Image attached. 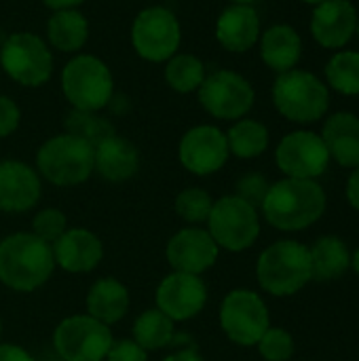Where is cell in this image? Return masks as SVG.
<instances>
[{
  "label": "cell",
  "instance_id": "43",
  "mask_svg": "<svg viewBox=\"0 0 359 361\" xmlns=\"http://www.w3.org/2000/svg\"><path fill=\"white\" fill-rule=\"evenodd\" d=\"M303 2H307V4H313V6H317V4H322V2H326V0H303Z\"/></svg>",
  "mask_w": 359,
  "mask_h": 361
},
{
  "label": "cell",
  "instance_id": "19",
  "mask_svg": "<svg viewBox=\"0 0 359 361\" xmlns=\"http://www.w3.org/2000/svg\"><path fill=\"white\" fill-rule=\"evenodd\" d=\"M102 256V241L85 228H70L53 243V258L68 273H89L99 264Z\"/></svg>",
  "mask_w": 359,
  "mask_h": 361
},
{
  "label": "cell",
  "instance_id": "28",
  "mask_svg": "<svg viewBox=\"0 0 359 361\" xmlns=\"http://www.w3.org/2000/svg\"><path fill=\"white\" fill-rule=\"evenodd\" d=\"M229 152L239 159H254L260 157L269 146V129L252 118H243L231 127L226 133Z\"/></svg>",
  "mask_w": 359,
  "mask_h": 361
},
{
  "label": "cell",
  "instance_id": "17",
  "mask_svg": "<svg viewBox=\"0 0 359 361\" xmlns=\"http://www.w3.org/2000/svg\"><path fill=\"white\" fill-rule=\"evenodd\" d=\"M218 245L203 228H184L167 243V262L176 273L201 275L218 260Z\"/></svg>",
  "mask_w": 359,
  "mask_h": 361
},
{
  "label": "cell",
  "instance_id": "2",
  "mask_svg": "<svg viewBox=\"0 0 359 361\" xmlns=\"http://www.w3.org/2000/svg\"><path fill=\"white\" fill-rule=\"evenodd\" d=\"M55 258L34 233H15L0 241V281L17 292H32L49 281Z\"/></svg>",
  "mask_w": 359,
  "mask_h": 361
},
{
  "label": "cell",
  "instance_id": "1",
  "mask_svg": "<svg viewBox=\"0 0 359 361\" xmlns=\"http://www.w3.org/2000/svg\"><path fill=\"white\" fill-rule=\"evenodd\" d=\"M262 212L279 231H305L324 216L326 192L315 180L286 178L269 188Z\"/></svg>",
  "mask_w": 359,
  "mask_h": 361
},
{
  "label": "cell",
  "instance_id": "6",
  "mask_svg": "<svg viewBox=\"0 0 359 361\" xmlns=\"http://www.w3.org/2000/svg\"><path fill=\"white\" fill-rule=\"evenodd\" d=\"M61 89L76 110L97 112L112 97V74L102 59L78 55L66 63L61 72Z\"/></svg>",
  "mask_w": 359,
  "mask_h": 361
},
{
  "label": "cell",
  "instance_id": "36",
  "mask_svg": "<svg viewBox=\"0 0 359 361\" xmlns=\"http://www.w3.org/2000/svg\"><path fill=\"white\" fill-rule=\"evenodd\" d=\"M108 361H148L146 351L135 341H118L112 343L108 351Z\"/></svg>",
  "mask_w": 359,
  "mask_h": 361
},
{
  "label": "cell",
  "instance_id": "14",
  "mask_svg": "<svg viewBox=\"0 0 359 361\" xmlns=\"http://www.w3.org/2000/svg\"><path fill=\"white\" fill-rule=\"evenodd\" d=\"M229 154L226 135L212 125L193 127L180 142V163L197 176L216 173L224 167Z\"/></svg>",
  "mask_w": 359,
  "mask_h": 361
},
{
  "label": "cell",
  "instance_id": "11",
  "mask_svg": "<svg viewBox=\"0 0 359 361\" xmlns=\"http://www.w3.org/2000/svg\"><path fill=\"white\" fill-rule=\"evenodd\" d=\"M180 23L165 6L144 8L131 25V42L140 57L148 61H167L180 47Z\"/></svg>",
  "mask_w": 359,
  "mask_h": 361
},
{
  "label": "cell",
  "instance_id": "25",
  "mask_svg": "<svg viewBox=\"0 0 359 361\" xmlns=\"http://www.w3.org/2000/svg\"><path fill=\"white\" fill-rule=\"evenodd\" d=\"M129 309V292L116 279H99L87 294V311L93 319L110 326L125 317Z\"/></svg>",
  "mask_w": 359,
  "mask_h": 361
},
{
  "label": "cell",
  "instance_id": "27",
  "mask_svg": "<svg viewBox=\"0 0 359 361\" xmlns=\"http://www.w3.org/2000/svg\"><path fill=\"white\" fill-rule=\"evenodd\" d=\"M133 341L144 351H157L174 341V322L159 309L144 311L133 324Z\"/></svg>",
  "mask_w": 359,
  "mask_h": 361
},
{
  "label": "cell",
  "instance_id": "3",
  "mask_svg": "<svg viewBox=\"0 0 359 361\" xmlns=\"http://www.w3.org/2000/svg\"><path fill=\"white\" fill-rule=\"evenodd\" d=\"M256 277L264 292L292 296L311 281V254L298 241H277L269 245L256 264Z\"/></svg>",
  "mask_w": 359,
  "mask_h": 361
},
{
  "label": "cell",
  "instance_id": "38",
  "mask_svg": "<svg viewBox=\"0 0 359 361\" xmlns=\"http://www.w3.org/2000/svg\"><path fill=\"white\" fill-rule=\"evenodd\" d=\"M0 361H34V357L17 345H0Z\"/></svg>",
  "mask_w": 359,
  "mask_h": 361
},
{
  "label": "cell",
  "instance_id": "20",
  "mask_svg": "<svg viewBox=\"0 0 359 361\" xmlns=\"http://www.w3.org/2000/svg\"><path fill=\"white\" fill-rule=\"evenodd\" d=\"M218 42L233 53H245L260 40V19L252 4H233L224 8L216 23Z\"/></svg>",
  "mask_w": 359,
  "mask_h": 361
},
{
  "label": "cell",
  "instance_id": "39",
  "mask_svg": "<svg viewBox=\"0 0 359 361\" xmlns=\"http://www.w3.org/2000/svg\"><path fill=\"white\" fill-rule=\"evenodd\" d=\"M347 201L353 209L359 212V167L353 169V173L347 180Z\"/></svg>",
  "mask_w": 359,
  "mask_h": 361
},
{
  "label": "cell",
  "instance_id": "31",
  "mask_svg": "<svg viewBox=\"0 0 359 361\" xmlns=\"http://www.w3.org/2000/svg\"><path fill=\"white\" fill-rule=\"evenodd\" d=\"M66 133L76 135L95 148L99 142L114 135V127L110 125V121H106L104 116H97L95 112L74 110L66 116Z\"/></svg>",
  "mask_w": 359,
  "mask_h": 361
},
{
  "label": "cell",
  "instance_id": "23",
  "mask_svg": "<svg viewBox=\"0 0 359 361\" xmlns=\"http://www.w3.org/2000/svg\"><path fill=\"white\" fill-rule=\"evenodd\" d=\"M260 57L271 70L279 74L294 70L303 57L300 34L288 23L271 25L260 38Z\"/></svg>",
  "mask_w": 359,
  "mask_h": 361
},
{
  "label": "cell",
  "instance_id": "21",
  "mask_svg": "<svg viewBox=\"0 0 359 361\" xmlns=\"http://www.w3.org/2000/svg\"><path fill=\"white\" fill-rule=\"evenodd\" d=\"M322 140L341 167H359V116L353 112H334L322 129Z\"/></svg>",
  "mask_w": 359,
  "mask_h": 361
},
{
  "label": "cell",
  "instance_id": "7",
  "mask_svg": "<svg viewBox=\"0 0 359 361\" xmlns=\"http://www.w3.org/2000/svg\"><path fill=\"white\" fill-rule=\"evenodd\" d=\"M209 235L218 247L229 252H243L252 247L260 235V220L256 207L239 199L237 195L222 197L209 212Z\"/></svg>",
  "mask_w": 359,
  "mask_h": 361
},
{
  "label": "cell",
  "instance_id": "10",
  "mask_svg": "<svg viewBox=\"0 0 359 361\" xmlns=\"http://www.w3.org/2000/svg\"><path fill=\"white\" fill-rule=\"evenodd\" d=\"M220 326L224 334L241 347H254L271 328L264 300L252 290H233L220 307Z\"/></svg>",
  "mask_w": 359,
  "mask_h": 361
},
{
  "label": "cell",
  "instance_id": "15",
  "mask_svg": "<svg viewBox=\"0 0 359 361\" xmlns=\"http://www.w3.org/2000/svg\"><path fill=\"white\" fill-rule=\"evenodd\" d=\"M207 300V288L199 275L171 273L157 290V309L171 322H186L201 313Z\"/></svg>",
  "mask_w": 359,
  "mask_h": 361
},
{
  "label": "cell",
  "instance_id": "22",
  "mask_svg": "<svg viewBox=\"0 0 359 361\" xmlns=\"http://www.w3.org/2000/svg\"><path fill=\"white\" fill-rule=\"evenodd\" d=\"M140 167L138 148L118 135H110L93 148V169L108 182H125Z\"/></svg>",
  "mask_w": 359,
  "mask_h": 361
},
{
  "label": "cell",
  "instance_id": "41",
  "mask_svg": "<svg viewBox=\"0 0 359 361\" xmlns=\"http://www.w3.org/2000/svg\"><path fill=\"white\" fill-rule=\"evenodd\" d=\"M49 8H55V11H63V8H74L78 6L80 2L85 0H42Z\"/></svg>",
  "mask_w": 359,
  "mask_h": 361
},
{
  "label": "cell",
  "instance_id": "4",
  "mask_svg": "<svg viewBox=\"0 0 359 361\" xmlns=\"http://www.w3.org/2000/svg\"><path fill=\"white\" fill-rule=\"evenodd\" d=\"M273 104L292 123H315L330 108V89L313 72L290 70L273 85Z\"/></svg>",
  "mask_w": 359,
  "mask_h": 361
},
{
  "label": "cell",
  "instance_id": "18",
  "mask_svg": "<svg viewBox=\"0 0 359 361\" xmlns=\"http://www.w3.org/2000/svg\"><path fill=\"white\" fill-rule=\"evenodd\" d=\"M40 199V180L32 167L19 161L0 163V212H28Z\"/></svg>",
  "mask_w": 359,
  "mask_h": 361
},
{
  "label": "cell",
  "instance_id": "29",
  "mask_svg": "<svg viewBox=\"0 0 359 361\" xmlns=\"http://www.w3.org/2000/svg\"><path fill=\"white\" fill-rule=\"evenodd\" d=\"M324 72L328 89L341 95H359V51H336Z\"/></svg>",
  "mask_w": 359,
  "mask_h": 361
},
{
  "label": "cell",
  "instance_id": "5",
  "mask_svg": "<svg viewBox=\"0 0 359 361\" xmlns=\"http://www.w3.org/2000/svg\"><path fill=\"white\" fill-rule=\"evenodd\" d=\"M36 165L49 182L57 186H76L93 171V146L76 135L63 133L40 146Z\"/></svg>",
  "mask_w": 359,
  "mask_h": 361
},
{
  "label": "cell",
  "instance_id": "13",
  "mask_svg": "<svg viewBox=\"0 0 359 361\" xmlns=\"http://www.w3.org/2000/svg\"><path fill=\"white\" fill-rule=\"evenodd\" d=\"M275 161L288 178L315 180L326 173L330 165V152L320 133L300 129L288 133L279 142L275 150Z\"/></svg>",
  "mask_w": 359,
  "mask_h": 361
},
{
  "label": "cell",
  "instance_id": "32",
  "mask_svg": "<svg viewBox=\"0 0 359 361\" xmlns=\"http://www.w3.org/2000/svg\"><path fill=\"white\" fill-rule=\"evenodd\" d=\"M212 197L203 188H186L176 199V212L182 220L199 224L209 218L212 212Z\"/></svg>",
  "mask_w": 359,
  "mask_h": 361
},
{
  "label": "cell",
  "instance_id": "46",
  "mask_svg": "<svg viewBox=\"0 0 359 361\" xmlns=\"http://www.w3.org/2000/svg\"><path fill=\"white\" fill-rule=\"evenodd\" d=\"M0 336H2V322H0Z\"/></svg>",
  "mask_w": 359,
  "mask_h": 361
},
{
  "label": "cell",
  "instance_id": "30",
  "mask_svg": "<svg viewBox=\"0 0 359 361\" xmlns=\"http://www.w3.org/2000/svg\"><path fill=\"white\" fill-rule=\"evenodd\" d=\"M165 80L178 93H188L205 80V66L195 55H174L165 66Z\"/></svg>",
  "mask_w": 359,
  "mask_h": 361
},
{
  "label": "cell",
  "instance_id": "37",
  "mask_svg": "<svg viewBox=\"0 0 359 361\" xmlns=\"http://www.w3.org/2000/svg\"><path fill=\"white\" fill-rule=\"evenodd\" d=\"M19 108L13 99L0 95V137L11 135L17 127H19Z\"/></svg>",
  "mask_w": 359,
  "mask_h": 361
},
{
  "label": "cell",
  "instance_id": "45",
  "mask_svg": "<svg viewBox=\"0 0 359 361\" xmlns=\"http://www.w3.org/2000/svg\"><path fill=\"white\" fill-rule=\"evenodd\" d=\"M355 34H358V38H359V19H358V30H355Z\"/></svg>",
  "mask_w": 359,
  "mask_h": 361
},
{
  "label": "cell",
  "instance_id": "12",
  "mask_svg": "<svg viewBox=\"0 0 359 361\" xmlns=\"http://www.w3.org/2000/svg\"><path fill=\"white\" fill-rule=\"evenodd\" d=\"M254 97L256 93L250 80L231 70H220L205 76L199 87L201 106L212 116L222 121H237L245 116L254 106Z\"/></svg>",
  "mask_w": 359,
  "mask_h": 361
},
{
  "label": "cell",
  "instance_id": "24",
  "mask_svg": "<svg viewBox=\"0 0 359 361\" xmlns=\"http://www.w3.org/2000/svg\"><path fill=\"white\" fill-rule=\"evenodd\" d=\"M311 254V279L328 283L341 279L351 267V254L341 237L326 235L309 247Z\"/></svg>",
  "mask_w": 359,
  "mask_h": 361
},
{
  "label": "cell",
  "instance_id": "16",
  "mask_svg": "<svg viewBox=\"0 0 359 361\" xmlns=\"http://www.w3.org/2000/svg\"><path fill=\"white\" fill-rule=\"evenodd\" d=\"M359 13L351 0H326L313 8L311 36L324 49H343L355 36Z\"/></svg>",
  "mask_w": 359,
  "mask_h": 361
},
{
  "label": "cell",
  "instance_id": "42",
  "mask_svg": "<svg viewBox=\"0 0 359 361\" xmlns=\"http://www.w3.org/2000/svg\"><path fill=\"white\" fill-rule=\"evenodd\" d=\"M351 267H353V271L359 275V247L355 250V254L351 256Z\"/></svg>",
  "mask_w": 359,
  "mask_h": 361
},
{
  "label": "cell",
  "instance_id": "35",
  "mask_svg": "<svg viewBox=\"0 0 359 361\" xmlns=\"http://www.w3.org/2000/svg\"><path fill=\"white\" fill-rule=\"evenodd\" d=\"M269 188H271V184L267 182V178L262 173H245L237 182V197L243 199L245 203H250L252 207H262Z\"/></svg>",
  "mask_w": 359,
  "mask_h": 361
},
{
  "label": "cell",
  "instance_id": "9",
  "mask_svg": "<svg viewBox=\"0 0 359 361\" xmlns=\"http://www.w3.org/2000/svg\"><path fill=\"white\" fill-rule=\"evenodd\" d=\"M2 70L23 87H40L49 80L53 72V57L47 44L30 34H11L0 51Z\"/></svg>",
  "mask_w": 359,
  "mask_h": 361
},
{
  "label": "cell",
  "instance_id": "8",
  "mask_svg": "<svg viewBox=\"0 0 359 361\" xmlns=\"http://www.w3.org/2000/svg\"><path fill=\"white\" fill-rule=\"evenodd\" d=\"M112 343L108 326L91 315L68 317L53 334V347L63 361H102Z\"/></svg>",
  "mask_w": 359,
  "mask_h": 361
},
{
  "label": "cell",
  "instance_id": "33",
  "mask_svg": "<svg viewBox=\"0 0 359 361\" xmlns=\"http://www.w3.org/2000/svg\"><path fill=\"white\" fill-rule=\"evenodd\" d=\"M294 349V338L284 328H269L258 341V351L267 361H290Z\"/></svg>",
  "mask_w": 359,
  "mask_h": 361
},
{
  "label": "cell",
  "instance_id": "40",
  "mask_svg": "<svg viewBox=\"0 0 359 361\" xmlns=\"http://www.w3.org/2000/svg\"><path fill=\"white\" fill-rule=\"evenodd\" d=\"M163 361H203V357H201L197 347H184V349L176 351L174 355L165 357Z\"/></svg>",
  "mask_w": 359,
  "mask_h": 361
},
{
  "label": "cell",
  "instance_id": "44",
  "mask_svg": "<svg viewBox=\"0 0 359 361\" xmlns=\"http://www.w3.org/2000/svg\"><path fill=\"white\" fill-rule=\"evenodd\" d=\"M233 4H252L254 0H231Z\"/></svg>",
  "mask_w": 359,
  "mask_h": 361
},
{
  "label": "cell",
  "instance_id": "26",
  "mask_svg": "<svg viewBox=\"0 0 359 361\" xmlns=\"http://www.w3.org/2000/svg\"><path fill=\"white\" fill-rule=\"evenodd\" d=\"M47 36H49V42L55 49H59L63 53H72V51H78L87 42L89 23L78 11L63 8V11H57L49 19Z\"/></svg>",
  "mask_w": 359,
  "mask_h": 361
},
{
  "label": "cell",
  "instance_id": "34",
  "mask_svg": "<svg viewBox=\"0 0 359 361\" xmlns=\"http://www.w3.org/2000/svg\"><path fill=\"white\" fill-rule=\"evenodd\" d=\"M34 226V235L38 237V239H42L44 243H55L63 233H66V216L59 212V209H55V207H47V209H42V212H38L36 214V218H34V222H32Z\"/></svg>",
  "mask_w": 359,
  "mask_h": 361
}]
</instances>
